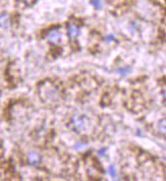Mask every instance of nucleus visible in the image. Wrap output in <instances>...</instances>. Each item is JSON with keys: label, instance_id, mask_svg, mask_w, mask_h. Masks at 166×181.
Wrapping results in <instances>:
<instances>
[{"label": "nucleus", "instance_id": "obj_12", "mask_svg": "<svg viewBox=\"0 0 166 181\" xmlns=\"http://www.w3.org/2000/svg\"><path fill=\"white\" fill-rule=\"evenodd\" d=\"M104 153H105V150H100V151H99V154H100L101 156H103Z\"/></svg>", "mask_w": 166, "mask_h": 181}, {"label": "nucleus", "instance_id": "obj_7", "mask_svg": "<svg viewBox=\"0 0 166 181\" xmlns=\"http://www.w3.org/2000/svg\"><path fill=\"white\" fill-rule=\"evenodd\" d=\"M108 171H109L110 176L112 178L116 177V169H115V167H114V165H111L109 167V169H108Z\"/></svg>", "mask_w": 166, "mask_h": 181}, {"label": "nucleus", "instance_id": "obj_5", "mask_svg": "<svg viewBox=\"0 0 166 181\" xmlns=\"http://www.w3.org/2000/svg\"><path fill=\"white\" fill-rule=\"evenodd\" d=\"M158 129L161 133L166 134V119H162L158 122Z\"/></svg>", "mask_w": 166, "mask_h": 181}, {"label": "nucleus", "instance_id": "obj_1", "mask_svg": "<svg viewBox=\"0 0 166 181\" xmlns=\"http://www.w3.org/2000/svg\"><path fill=\"white\" fill-rule=\"evenodd\" d=\"M88 119L86 118L84 115H81V114H75V115L72 117V125H74V129L77 131H83L88 127Z\"/></svg>", "mask_w": 166, "mask_h": 181}, {"label": "nucleus", "instance_id": "obj_6", "mask_svg": "<svg viewBox=\"0 0 166 181\" xmlns=\"http://www.w3.org/2000/svg\"><path fill=\"white\" fill-rule=\"evenodd\" d=\"M92 5L94 6L96 9H100L102 5V0H92L91 1Z\"/></svg>", "mask_w": 166, "mask_h": 181}, {"label": "nucleus", "instance_id": "obj_9", "mask_svg": "<svg viewBox=\"0 0 166 181\" xmlns=\"http://www.w3.org/2000/svg\"><path fill=\"white\" fill-rule=\"evenodd\" d=\"M162 94H163V97H164V101H165V103H166V86L163 87V89H162Z\"/></svg>", "mask_w": 166, "mask_h": 181}, {"label": "nucleus", "instance_id": "obj_3", "mask_svg": "<svg viewBox=\"0 0 166 181\" xmlns=\"http://www.w3.org/2000/svg\"><path fill=\"white\" fill-rule=\"evenodd\" d=\"M40 160H41V157H40V155H39L38 153H36V152L29 153V155H28V161H29L30 164L36 165V164H38V163L40 162Z\"/></svg>", "mask_w": 166, "mask_h": 181}, {"label": "nucleus", "instance_id": "obj_4", "mask_svg": "<svg viewBox=\"0 0 166 181\" xmlns=\"http://www.w3.org/2000/svg\"><path fill=\"white\" fill-rule=\"evenodd\" d=\"M67 31H68V35L70 38H74L75 36L78 34V28L77 25H74V23H68Z\"/></svg>", "mask_w": 166, "mask_h": 181}, {"label": "nucleus", "instance_id": "obj_2", "mask_svg": "<svg viewBox=\"0 0 166 181\" xmlns=\"http://www.w3.org/2000/svg\"><path fill=\"white\" fill-rule=\"evenodd\" d=\"M47 39L52 44H59L61 42V33L59 32V30L52 29L47 33Z\"/></svg>", "mask_w": 166, "mask_h": 181}, {"label": "nucleus", "instance_id": "obj_11", "mask_svg": "<svg viewBox=\"0 0 166 181\" xmlns=\"http://www.w3.org/2000/svg\"><path fill=\"white\" fill-rule=\"evenodd\" d=\"M84 146H85V144H75V149H78V150H81V147H83Z\"/></svg>", "mask_w": 166, "mask_h": 181}, {"label": "nucleus", "instance_id": "obj_8", "mask_svg": "<svg viewBox=\"0 0 166 181\" xmlns=\"http://www.w3.org/2000/svg\"><path fill=\"white\" fill-rule=\"evenodd\" d=\"M131 70L129 68H128V67H121V68H119L118 69V72L120 74H122V75H125V74H126V73H128V71Z\"/></svg>", "mask_w": 166, "mask_h": 181}, {"label": "nucleus", "instance_id": "obj_10", "mask_svg": "<svg viewBox=\"0 0 166 181\" xmlns=\"http://www.w3.org/2000/svg\"><path fill=\"white\" fill-rule=\"evenodd\" d=\"M106 40H107L108 42L113 41V40H114V36H113V35H108L107 37H106Z\"/></svg>", "mask_w": 166, "mask_h": 181}]
</instances>
